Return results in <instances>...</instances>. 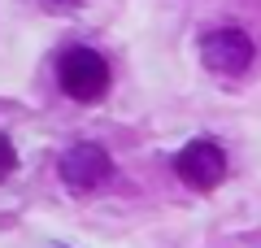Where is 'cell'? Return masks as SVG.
Returning a JSON list of instances; mask_svg holds the SVG:
<instances>
[{"mask_svg": "<svg viewBox=\"0 0 261 248\" xmlns=\"http://www.w3.org/2000/svg\"><path fill=\"white\" fill-rule=\"evenodd\" d=\"M109 61H105L96 48L87 44H74L65 48L61 57H57V83H61V92L70 96V101L79 105H96L105 92H109Z\"/></svg>", "mask_w": 261, "mask_h": 248, "instance_id": "6da1fadb", "label": "cell"}, {"mask_svg": "<svg viewBox=\"0 0 261 248\" xmlns=\"http://www.w3.org/2000/svg\"><path fill=\"white\" fill-rule=\"evenodd\" d=\"M252 57H257V44H252V35L240 31V27H218V31H209V35L200 39V61L214 74H222V79L244 74L252 65Z\"/></svg>", "mask_w": 261, "mask_h": 248, "instance_id": "7a4b0ae2", "label": "cell"}, {"mask_svg": "<svg viewBox=\"0 0 261 248\" xmlns=\"http://www.w3.org/2000/svg\"><path fill=\"white\" fill-rule=\"evenodd\" d=\"M174 175H178V183H187L192 192H214L226 179V153L214 139H192V144L174 157Z\"/></svg>", "mask_w": 261, "mask_h": 248, "instance_id": "3957f363", "label": "cell"}, {"mask_svg": "<svg viewBox=\"0 0 261 248\" xmlns=\"http://www.w3.org/2000/svg\"><path fill=\"white\" fill-rule=\"evenodd\" d=\"M109 175H113V161L100 144H74L61 157V183L70 192H96L109 183Z\"/></svg>", "mask_w": 261, "mask_h": 248, "instance_id": "277c9868", "label": "cell"}, {"mask_svg": "<svg viewBox=\"0 0 261 248\" xmlns=\"http://www.w3.org/2000/svg\"><path fill=\"white\" fill-rule=\"evenodd\" d=\"M13 161H18V153H13V144L5 135H0V179H9V170H13Z\"/></svg>", "mask_w": 261, "mask_h": 248, "instance_id": "5b68a950", "label": "cell"}, {"mask_svg": "<svg viewBox=\"0 0 261 248\" xmlns=\"http://www.w3.org/2000/svg\"><path fill=\"white\" fill-rule=\"evenodd\" d=\"M39 5H44V9H53V13H65V9H74L79 0H39Z\"/></svg>", "mask_w": 261, "mask_h": 248, "instance_id": "8992f818", "label": "cell"}]
</instances>
